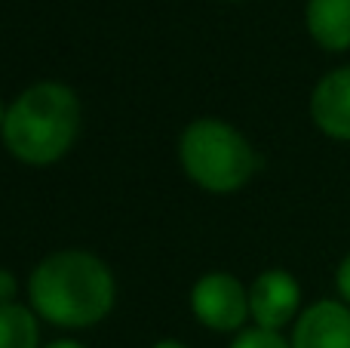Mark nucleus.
I'll list each match as a JSON object with an SVG mask.
<instances>
[{
  "label": "nucleus",
  "instance_id": "f257e3e1",
  "mask_svg": "<svg viewBox=\"0 0 350 348\" xmlns=\"http://www.w3.org/2000/svg\"><path fill=\"white\" fill-rule=\"evenodd\" d=\"M28 296L37 318L65 330H86L111 314L117 284L98 256L86 250H62L31 271Z\"/></svg>",
  "mask_w": 350,
  "mask_h": 348
},
{
  "label": "nucleus",
  "instance_id": "f03ea898",
  "mask_svg": "<svg viewBox=\"0 0 350 348\" xmlns=\"http://www.w3.org/2000/svg\"><path fill=\"white\" fill-rule=\"evenodd\" d=\"M80 129V102L71 86L43 80L6 108L3 145L28 166H49L71 151Z\"/></svg>",
  "mask_w": 350,
  "mask_h": 348
},
{
  "label": "nucleus",
  "instance_id": "7ed1b4c3",
  "mask_svg": "<svg viewBox=\"0 0 350 348\" xmlns=\"http://www.w3.org/2000/svg\"><path fill=\"white\" fill-rule=\"evenodd\" d=\"M178 160L185 176L212 195H234L255 173L249 139L218 117H200L181 133Z\"/></svg>",
  "mask_w": 350,
  "mask_h": 348
},
{
  "label": "nucleus",
  "instance_id": "20e7f679",
  "mask_svg": "<svg viewBox=\"0 0 350 348\" xmlns=\"http://www.w3.org/2000/svg\"><path fill=\"white\" fill-rule=\"evenodd\" d=\"M191 312L215 333H240L249 321V287L228 271H209L193 284Z\"/></svg>",
  "mask_w": 350,
  "mask_h": 348
},
{
  "label": "nucleus",
  "instance_id": "39448f33",
  "mask_svg": "<svg viewBox=\"0 0 350 348\" xmlns=\"http://www.w3.org/2000/svg\"><path fill=\"white\" fill-rule=\"evenodd\" d=\"M301 284L286 269H267L249 287V318L261 330H283L301 314Z\"/></svg>",
  "mask_w": 350,
  "mask_h": 348
},
{
  "label": "nucleus",
  "instance_id": "423d86ee",
  "mask_svg": "<svg viewBox=\"0 0 350 348\" xmlns=\"http://www.w3.org/2000/svg\"><path fill=\"white\" fill-rule=\"evenodd\" d=\"M292 348H350V306L341 299H320L308 306L292 324Z\"/></svg>",
  "mask_w": 350,
  "mask_h": 348
},
{
  "label": "nucleus",
  "instance_id": "0eeeda50",
  "mask_svg": "<svg viewBox=\"0 0 350 348\" xmlns=\"http://www.w3.org/2000/svg\"><path fill=\"white\" fill-rule=\"evenodd\" d=\"M310 121L323 136L350 142V65L332 68L310 92Z\"/></svg>",
  "mask_w": 350,
  "mask_h": 348
},
{
  "label": "nucleus",
  "instance_id": "6e6552de",
  "mask_svg": "<svg viewBox=\"0 0 350 348\" xmlns=\"http://www.w3.org/2000/svg\"><path fill=\"white\" fill-rule=\"evenodd\" d=\"M304 25L310 40L326 53L350 49V0H308Z\"/></svg>",
  "mask_w": 350,
  "mask_h": 348
},
{
  "label": "nucleus",
  "instance_id": "1a4fd4ad",
  "mask_svg": "<svg viewBox=\"0 0 350 348\" xmlns=\"http://www.w3.org/2000/svg\"><path fill=\"white\" fill-rule=\"evenodd\" d=\"M40 345V324L34 308L18 302L0 306V348H37Z\"/></svg>",
  "mask_w": 350,
  "mask_h": 348
},
{
  "label": "nucleus",
  "instance_id": "9d476101",
  "mask_svg": "<svg viewBox=\"0 0 350 348\" xmlns=\"http://www.w3.org/2000/svg\"><path fill=\"white\" fill-rule=\"evenodd\" d=\"M230 348H292V343L277 330L249 327V330H240V336L230 343Z\"/></svg>",
  "mask_w": 350,
  "mask_h": 348
},
{
  "label": "nucleus",
  "instance_id": "9b49d317",
  "mask_svg": "<svg viewBox=\"0 0 350 348\" xmlns=\"http://www.w3.org/2000/svg\"><path fill=\"white\" fill-rule=\"evenodd\" d=\"M335 290H338V299L350 306V253H345V259L335 269Z\"/></svg>",
  "mask_w": 350,
  "mask_h": 348
},
{
  "label": "nucleus",
  "instance_id": "f8f14e48",
  "mask_svg": "<svg viewBox=\"0 0 350 348\" xmlns=\"http://www.w3.org/2000/svg\"><path fill=\"white\" fill-rule=\"evenodd\" d=\"M16 293H18V281L10 269H0V306H10L16 302Z\"/></svg>",
  "mask_w": 350,
  "mask_h": 348
},
{
  "label": "nucleus",
  "instance_id": "ddd939ff",
  "mask_svg": "<svg viewBox=\"0 0 350 348\" xmlns=\"http://www.w3.org/2000/svg\"><path fill=\"white\" fill-rule=\"evenodd\" d=\"M43 348H86V345L74 343V339H59V343H49V345H43Z\"/></svg>",
  "mask_w": 350,
  "mask_h": 348
},
{
  "label": "nucleus",
  "instance_id": "4468645a",
  "mask_svg": "<svg viewBox=\"0 0 350 348\" xmlns=\"http://www.w3.org/2000/svg\"><path fill=\"white\" fill-rule=\"evenodd\" d=\"M154 348H187L181 339H160V343H154Z\"/></svg>",
  "mask_w": 350,
  "mask_h": 348
},
{
  "label": "nucleus",
  "instance_id": "2eb2a0df",
  "mask_svg": "<svg viewBox=\"0 0 350 348\" xmlns=\"http://www.w3.org/2000/svg\"><path fill=\"white\" fill-rule=\"evenodd\" d=\"M3 121H6V108L0 105V129H3Z\"/></svg>",
  "mask_w": 350,
  "mask_h": 348
}]
</instances>
